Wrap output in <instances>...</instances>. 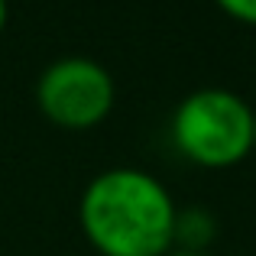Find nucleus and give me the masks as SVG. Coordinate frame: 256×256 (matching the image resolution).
Returning a JSON list of instances; mask_svg holds the SVG:
<instances>
[{
    "mask_svg": "<svg viewBox=\"0 0 256 256\" xmlns=\"http://www.w3.org/2000/svg\"><path fill=\"white\" fill-rule=\"evenodd\" d=\"M172 136L192 162L224 169L253 150V107L227 88H201L175 107Z\"/></svg>",
    "mask_w": 256,
    "mask_h": 256,
    "instance_id": "2",
    "label": "nucleus"
},
{
    "mask_svg": "<svg viewBox=\"0 0 256 256\" xmlns=\"http://www.w3.org/2000/svg\"><path fill=\"white\" fill-rule=\"evenodd\" d=\"M175 218L172 194L143 169H107L82 194V227L104 256H166Z\"/></svg>",
    "mask_w": 256,
    "mask_h": 256,
    "instance_id": "1",
    "label": "nucleus"
},
{
    "mask_svg": "<svg viewBox=\"0 0 256 256\" xmlns=\"http://www.w3.org/2000/svg\"><path fill=\"white\" fill-rule=\"evenodd\" d=\"M36 100L46 117L62 126H94L114 107V78L88 56H62L39 75Z\"/></svg>",
    "mask_w": 256,
    "mask_h": 256,
    "instance_id": "3",
    "label": "nucleus"
},
{
    "mask_svg": "<svg viewBox=\"0 0 256 256\" xmlns=\"http://www.w3.org/2000/svg\"><path fill=\"white\" fill-rule=\"evenodd\" d=\"M253 150H256V110H253Z\"/></svg>",
    "mask_w": 256,
    "mask_h": 256,
    "instance_id": "7",
    "label": "nucleus"
},
{
    "mask_svg": "<svg viewBox=\"0 0 256 256\" xmlns=\"http://www.w3.org/2000/svg\"><path fill=\"white\" fill-rule=\"evenodd\" d=\"M4 23H6V0H0V30H4Z\"/></svg>",
    "mask_w": 256,
    "mask_h": 256,
    "instance_id": "6",
    "label": "nucleus"
},
{
    "mask_svg": "<svg viewBox=\"0 0 256 256\" xmlns=\"http://www.w3.org/2000/svg\"><path fill=\"white\" fill-rule=\"evenodd\" d=\"M218 4L230 16L244 20V23H256V0H218Z\"/></svg>",
    "mask_w": 256,
    "mask_h": 256,
    "instance_id": "4",
    "label": "nucleus"
},
{
    "mask_svg": "<svg viewBox=\"0 0 256 256\" xmlns=\"http://www.w3.org/2000/svg\"><path fill=\"white\" fill-rule=\"evenodd\" d=\"M166 256H208L204 250H175V253H166Z\"/></svg>",
    "mask_w": 256,
    "mask_h": 256,
    "instance_id": "5",
    "label": "nucleus"
}]
</instances>
